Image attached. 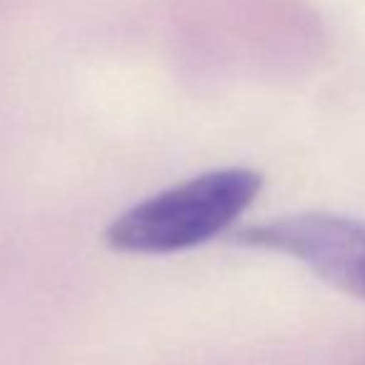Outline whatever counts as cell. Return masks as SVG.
Segmentation results:
<instances>
[{
    "instance_id": "6da1fadb",
    "label": "cell",
    "mask_w": 365,
    "mask_h": 365,
    "mask_svg": "<svg viewBox=\"0 0 365 365\" xmlns=\"http://www.w3.org/2000/svg\"><path fill=\"white\" fill-rule=\"evenodd\" d=\"M263 178L248 168H223L133 205L113 220L106 240L113 250L165 255L195 248L228 230L260 193Z\"/></svg>"
},
{
    "instance_id": "7a4b0ae2",
    "label": "cell",
    "mask_w": 365,
    "mask_h": 365,
    "mask_svg": "<svg viewBox=\"0 0 365 365\" xmlns=\"http://www.w3.org/2000/svg\"><path fill=\"white\" fill-rule=\"evenodd\" d=\"M240 243L278 250L308 265L318 278L365 298V223L333 213L285 215L240 230Z\"/></svg>"
}]
</instances>
